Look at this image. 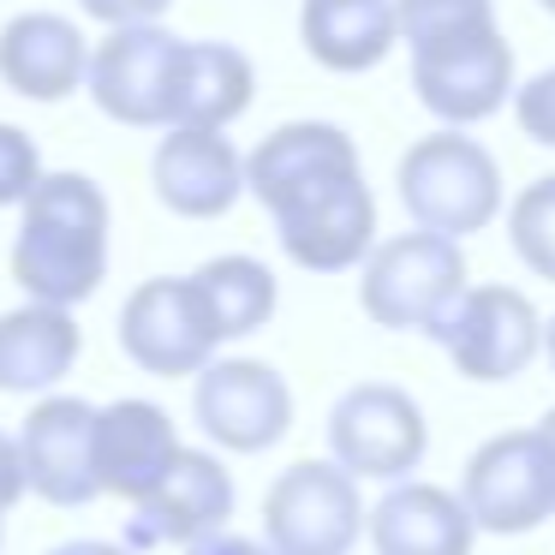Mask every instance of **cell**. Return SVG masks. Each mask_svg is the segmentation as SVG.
<instances>
[{
  "label": "cell",
  "mask_w": 555,
  "mask_h": 555,
  "mask_svg": "<svg viewBox=\"0 0 555 555\" xmlns=\"http://www.w3.org/2000/svg\"><path fill=\"white\" fill-rule=\"evenodd\" d=\"M543 359H550V371H555V317L543 323Z\"/></svg>",
  "instance_id": "30"
},
{
  "label": "cell",
  "mask_w": 555,
  "mask_h": 555,
  "mask_svg": "<svg viewBox=\"0 0 555 555\" xmlns=\"http://www.w3.org/2000/svg\"><path fill=\"white\" fill-rule=\"evenodd\" d=\"M185 555H275L263 538H245V531H216V538L192 543Z\"/></svg>",
  "instance_id": "28"
},
{
  "label": "cell",
  "mask_w": 555,
  "mask_h": 555,
  "mask_svg": "<svg viewBox=\"0 0 555 555\" xmlns=\"http://www.w3.org/2000/svg\"><path fill=\"white\" fill-rule=\"evenodd\" d=\"M42 185V150L30 132L0 120V209H25V197Z\"/></svg>",
  "instance_id": "24"
},
{
  "label": "cell",
  "mask_w": 555,
  "mask_h": 555,
  "mask_svg": "<svg viewBox=\"0 0 555 555\" xmlns=\"http://www.w3.org/2000/svg\"><path fill=\"white\" fill-rule=\"evenodd\" d=\"M507 245L538 281H555V173L531 180L507 204Z\"/></svg>",
  "instance_id": "23"
},
{
  "label": "cell",
  "mask_w": 555,
  "mask_h": 555,
  "mask_svg": "<svg viewBox=\"0 0 555 555\" xmlns=\"http://www.w3.org/2000/svg\"><path fill=\"white\" fill-rule=\"evenodd\" d=\"M478 531L495 538H526L543 519H555V454L543 430H502L466 460L460 478Z\"/></svg>",
  "instance_id": "10"
},
{
  "label": "cell",
  "mask_w": 555,
  "mask_h": 555,
  "mask_svg": "<svg viewBox=\"0 0 555 555\" xmlns=\"http://www.w3.org/2000/svg\"><path fill=\"white\" fill-rule=\"evenodd\" d=\"M371 531L359 478L340 460H293L263 495V543L275 555H352Z\"/></svg>",
  "instance_id": "7"
},
{
  "label": "cell",
  "mask_w": 555,
  "mask_h": 555,
  "mask_svg": "<svg viewBox=\"0 0 555 555\" xmlns=\"http://www.w3.org/2000/svg\"><path fill=\"white\" fill-rule=\"evenodd\" d=\"M150 185L162 209L185 221H216L245 197V156L233 150L228 132L204 126H168V138L150 156Z\"/></svg>",
  "instance_id": "15"
},
{
  "label": "cell",
  "mask_w": 555,
  "mask_h": 555,
  "mask_svg": "<svg viewBox=\"0 0 555 555\" xmlns=\"http://www.w3.org/2000/svg\"><path fill=\"white\" fill-rule=\"evenodd\" d=\"M30 495V478H25V454H18V436L0 430V543H7V514Z\"/></svg>",
  "instance_id": "26"
},
{
  "label": "cell",
  "mask_w": 555,
  "mask_h": 555,
  "mask_svg": "<svg viewBox=\"0 0 555 555\" xmlns=\"http://www.w3.org/2000/svg\"><path fill=\"white\" fill-rule=\"evenodd\" d=\"M245 192L269 209L281 251L311 275H347L376 251V197L340 126L287 120L245 156Z\"/></svg>",
  "instance_id": "1"
},
{
  "label": "cell",
  "mask_w": 555,
  "mask_h": 555,
  "mask_svg": "<svg viewBox=\"0 0 555 555\" xmlns=\"http://www.w3.org/2000/svg\"><path fill=\"white\" fill-rule=\"evenodd\" d=\"M478 519L466 495L424 478L388 483V495L371 507V550L376 555H472Z\"/></svg>",
  "instance_id": "18"
},
{
  "label": "cell",
  "mask_w": 555,
  "mask_h": 555,
  "mask_svg": "<svg viewBox=\"0 0 555 555\" xmlns=\"http://www.w3.org/2000/svg\"><path fill=\"white\" fill-rule=\"evenodd\" d=\"M221 317L209 287L192 275L138 281L120 305V352L150 376H197L221 352Z\"/></svg>",
  "instance_id": "6"
},
{
  "label": "cell",
  "mask_w": 555,
  "mask_h": 555,
  "mask_svg": "<svg viewBox=\"0 0 555 555\" xmlns=\"http://www.w3.org/2000/svg\"><path fill=\"white\" fill-rule=\"evenodd\" d=\"M233 502H240L233 472L209 448H180V460L156 483V495H144L126 519V550H192V543L228 531Z\"/></svg>",
  "instance_id": "13"
},
{
  "label": "cell",
  "mask_w": 555,
  "mask_h": 555,
  "mask_svg": "<svg viewBox=\"0 0 555 555\" xmlns=\"http://www.w3.org/2000/svg\"><path fill=\"white\" fill-rule=\"evenodd\" d=\"M30 495L49 507H90L102 495L96 483V406L78 395H42L30 418L18 424Z\"/></svg>",
  "instance_id": "14"
},
{
  "label": "cell",
  "mask_w": 555,
  "mask_h": 555,
  "mask_svg": "<svg viewBox=\"0 0 555 555\" xmlns=\"http://www.w3.org/2000/svg\"><path fill=\"white\" fill-rule=\"evenodd\" d=\"M85 352V328L66 305L0 311V395H54Z\"/></svg>",
  "instance_id": "19"
},
{
  "label": "cell",
  "mask_w": 555,
  "mask_h": 555,
  "mask_svg": "<svg viewBox=\"0 0 555 555\" xmlns=\"http://www.w3.org/2000/svg\"><path fill=\"white\" fill-rule=\"evenodd\" d=\"M430 340L448 352L466 383H514L543 352V317L519 287H466L430 328Z\"/></svg>",
  "instance_id": "8"
},
{
  "label": "cell",
  "mask_w": 555,
  "mask_h": 555,
  "mask_svg": "<svg viewBox=\"0 0 555 555\" xmlns=\"http://www.w3.org/2000/svg\"><path fill=\"white\" fill-rule=\"evenodd\" d=\"M197 281H204L209 299H216V317H221V335L228 340L257 335L281 305V287H275V275H269V263H257V257H245V251L209 257V263L197 269Z\"/></svg>",
  "instance_id": "22"
},
{
  "label": "cell",
  "mask_w": 555,
  "mask_h": 555,
  "mask_svg": "<svg viewBox=\"0 0 555 555\" xmlns=\"http://www.w3.org/2000/svg\"><path fill=\"white\" fill-rule=\"evenodd\" d=\"M0 85L25 102H66L90 85V37L66 13H18L0 25Z\"/></svg>",
  "instance_id": "17"
},
{
  "label": "cell",
  "mask_w": 555,
  "mask_h": 555,
  "mask_svg": "<svg viewBox=\"0 0 555 555\" xmlns=\"http://www.w3.org/2000/svg\"><path fill=\"white\" fill-rule=\"evenodd\" d=\"M412 90L442 126H478L514 102V49L495 25V0H395Z\"/></svg>",
  "instance_id": "2"
},
{
  "label": "cell",
  "mask_w": 555,
  "mask_h": 555,
  "mask_svg": "<svg viewBox=\"0 0 555 555\" xmlns=\"http://www.w3.org/2000/svg\"><path fill=\"white\" fill-rule=\"evenodd\" d=\"M180 430L173 418L144 395H126L96 406V483L102 495H120V502H144L156 495V483L173 472L180 460Z\"/></svg>",
  "instance_id": "16"
},
{
  "label": "cell",
  "mask_w": 555,
  "mask_h": 555,
  "mask_svg": "<svg viewBox=\"0 0 555 555\" xmlns=\"http://www.w3.org/2000/svg\"><path fill=\"white\" fill-rule=\"evenodd\" d=\"M538 7H543V13H555V0H538Z\"/></svg>",
  "instance_id": "32"
},
{
  "label": "cell",
  "mask_w": 555,
  "mask_h": 555,
  "mask_svg": "<svg viewBox=\"0 0 555 555\" xmlns=\"http://www.w3.org/2000/svg\"><path fill=\"white\" fill-rule=\"evenodd\" d=\"M514 120L531 144L555 150V66H543L538 78H526V85L514 90Z\"/></svg>",
  "instance_id": "25"
},
{
  "label": "cell",
  "mask_w": 555,
  "mask_h": 555,
  "mask_svg": "<svg viewBox=\"0 0 555 555\" xmlns=\"http://www.w3.org/2000/svg\"><path fill=\"white\" fill-rule=\"evenodd\" d=\"M257 96V66L233 42H185L180 78H173V126L228 132Z\"/></svg>",
  "instance_id": "21"
},
{
  "label": "cell",
  "mask_w": 555,
  "mask_h": 555,
  "mask_svg": "<svg viewBox=\"0 0 555 555\" xmlns=\"http://www.w3.org/2000/svg\"><path fill=\"white\" fill-rule=\"evenodd\" d=\"M49 555H138L126 543H108V538H73V543H54Z\"/></svg>",
  "instance_id": "29"
},
{
  "label": "cell",
  "mask_w": 555,
  "mask_h": 555,
  "mask_svg": "<svg viewBox=\"0 0 555 555\" xmlns=\"http://www.w3.org/2000/svg\"><path fill=\"white\" fill-rule=\"evenodd\" d=\"M538 430H543V442H550V454H555V406H550V412H543V418H538Z\"/></svg>",
  "instance_id": "31"
},
{
  "label": "cell",
  "mask_w": 555,
  "mask_h": 555,
  "mask_svg": "<svg viewBox=\"0 0 555 555\" xmlns=\"http://www.w3.org/2000/svg\"><path fill=\"white\" fill-rule=\"evenodd\" d=\"M460 293H466V251L448 233H395L359 263L364 317L395 335H430Z\"/></svg>",
  "instance_id": "5"
},
{
  "label": "cell",
  "mask_w": 555,
  "mask_h": 555,
  "mask_svg": "<svg viewBox=\"0 0 555 555\" xmlns=\"http://www.w3.org/2000/svg\"><path fill=\"white\" fill-rule=\"evenodd\" d=\"M185 37L162 25H126L90 49V102L108 120L138 132H168L173 126V78H180Z\"/></svg>",
  "instance_id": "11"
},
{
  "label": "cell",
  "mask_w": 555,
  "mask_h": 555,
  "mask_svg": "<svg viewBox=\"0 0 555 555\" xmlns=\"http://www.w3.org/2000/svg\"><path fill=\"white\" fill-rule=\"evenodd\" d=\"M299 42L323 73H371L400 42L395 0H305Z\"/></svg>",
  "instance_id": "20"
},
{
  "label": "cell",
  "mask_w": 555,
  "mask_h": 555,
  "mask_svg": "<svg viewBox=\"0 0 555 555\" xmlns=\"http://www.w3.org/2000/svg\"><path fill=\"white\" fill-rule=\"evenodd\" d=\"M328 454L352 478H376V483L412 478L430 454L424 406L400 383H352L328 406Z\"/></svg>",
  "instance_id": "9"
},
{
  "label": "cell",
  "mask_w": 555,
  "mask_h": 555,
  "mask_svg": "<svg viewBox=\"0 0 555 555\" xmlns=\"http://www.w3.org/2000/svg\"><path fill=\"white\" fill-rule=\"evenodd\" d=\"M395 185H400V204H406L412 228H424V233L466 240V233H483L502 216V168L460 126L418 138L400 156Z\"/></svg>",
  "instance_id": "4"
},
{
  "label": "cell",
  "mask_w": 555,
  "mask_h": 555,
  "mask_svg": "<svg viewBox=\"0 0 555 555\" xmlns=\"http://www.w3.org/2000/svg\"><path fill=\"white\" fill-rule=\"evenodd\" d=\"M96 25H108V30H126V25H156L162 13H168L173 0H78Z\"/></svg>",
  "instance_id": "27"
},
{
  "label": "cell",
  "mask_w": 555,
  "mask_h": 555,
  "mask_svg": "<svg viewBox=\"0 0 555 555\" xmlns=\"http://www.w3.org/2000/svg\"><path fill=\"white\" fill-rule=\"evenodd\" d=\"M108 192L90 173H42V185L18 209L13 281L25 299L85 305L108 281Z\"/></svg>",
  "instance_id": "3"
},
{
  "label": "cell",
  "mask_w": 555,
  "mask_h": 555,
  "mask_svg": "<svg viewBox=\"0 0 555 555\" xmlns=\"http://www.w3.org/2000/svg\"><path fill=\"white\" fill-rule=\"evenodd\" d=\"M192 412L216 448L263 454L293 430V388L263 359H216L209 371H197Z\"/></svg>",
  "instance_id": "12"
}]
</instances>
